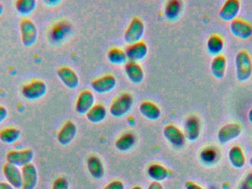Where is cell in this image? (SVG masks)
Wrapping results in <instances>:
<instances>
[{
    "instance_id": "277c9868",
    "label": "cell",
    "mask_w": 252,
    "mask_h": 189,
    "mask_svg": "<svg viewBox=\"0 0 252 189\" xmlns=\"http://www.w3.org/2000/svg\"><path fill=\"white\" fill-rule=\"evenodd\" d=\"M20 31L22 43L26 47H31L35 44L38 37V31L32 21L23 19L20 24Z\"/></svg>"
},
{
    "instance_id": "b9f144b4",
    "label": "cell",
    "mask_w": 252,
    "mask_h": 189,
    "mask_svg": "<svg viewBox=\"0 0 252 189\" xmlns=\"http://www.w3.org/2000/svg\"><path fill=\"white\" fill-rule=\"evenodd\" d=\"M3 10H4V6H3V4L0 2V15L2 13Z\"/></svg>"
},
{
    "instance_id": "e0dca14e",
    "label": "cell",
    "mask_w": 252,
    "mask_h": 189,
    "mask_svg": "<svg viewBox=\"0 0 252 189\" xmlns=\"http://www.w3.org/2000/svg\"><path fill=\"white\" fill-rule=\"evenodd\" d=\"M77 133V127L72 121H67L58 134V141L62 145L66 146L70 144Z\"/></svg>"
},
{
    "instance_id": "ac0fdd59",
    "label": "cell",
    "mask_w": 252,
    "mask_h": 189,
    "mask_svg": "<svg viewBox=\"0 0 252 189\" xmlns=\"http://www.w3.org/2000/svg\"><path fill=\"white\" fill-rule=\"evenodd\" d=\"M125 72L130 82L139 84L143 81L144 74L142 67L136 62H128L125 65Z\"/></svg>"
},
{
    "instance_id": "603a6c76",
    "label": "cell",
    "mask_w": 252,
    "mask_h": 189,
    "mask_svg": "<svg viewBox=\"0 0 252 189\" xmlns=\"http://www.w3.org/2000/svg\"><path fill=\"white\" fill-rule=\"evenodd\" d=\"M182 10V2L179 0H170L166 4L164 15L168 20L177 19Z\"/></svg>"
},
{
    "instance_id": "d590c367",
    "label": "cell",
    "mask_w": 252,
    "mask_h": 189,
    "mask_svg": "<svg viewBox=\"0 0 252 189\" xmlns=\"http://www.w3.org/2000/svg\"><path fill=\"white\" fill-rule=\"evenodd\" d=\"M7 117V111L4 107L0 106V123L4 121Z\"/></svg>"
},
{
    "instance_id": "60d3db41",
    "label": "cell",
    "mask_w": 252,
    "mask_h": 189,
    "mask_svg": "<svg viewBox=\"0 0 252 189\" xmlns=\"http://www.w3.org/2000/svg\"><path fill=\"white\" fill-rule=\"evenodd\" d=\"M248 118L250 123H251V124L252 125V108L250 110V111L249 112Z\"/></svg>"
},
{
    "instance_id": "ab89813d",
    "label": "cell",
    "mask_w": 252,
    "mask_h": 189,
    "mask_svg": "<svg viewBox=\"0 0 252 189\" xmlns=\"http://www.w3.org/2000/svg\"><path fill=\"white\" fill-rule=\"evenodd\" d=\"M61 1H57V0H50V1H45L46 4H50V5H56L57 4H59Z\"/></svg>"
},
{
    "instance_id": "1f68e13d",
    "label": "cell",
    "mask_w": 252,
    "mask_h": 189,
    "mask_svg": "<svg viewBox=\"0 0 252 189\" xmlns=\"http://www.w3.org/2000/svg\"><path fill=\"white\" fill-rule=\"evenodd\" d=\"M36 1L35 0H19L16 2V8L18 13L27 16L35 10Z\"/></svg>"
},
{
    "instance_id": "ee69618b",
    "label": "cell",
    "mask_w": 252,
    "mask_h": 189,
    "mask_svg": "<svg viewBox=\"0 0 252 189\" xmlns=\"http://www.w3.org/2000/svg\"><path fill=\"white\" fill-rule=\"evenodd\" d=\"M250 165H251V166H252V157H251V158H250Z\"/></svg>"
},
{
    "instance_id": "8fae6325",
    "label": "cell",
    "mask_w": 252,
    "mask_h": 189,
    "mask_svg": "<svg viewBox=\"0 0 252 189\" xmlns=\"http://www.w3.org/2000/svg\"><path fill=\"white\" fill-rule=\"evenodd\" d=\"M230 30L235 37L241 39H248L252 36L251 24L242 19H235L230 24Z\"/></svg>"
},
{
    "instance_id": "7c38bea8",
    "label": "cell",
    "mask_w": 252,
    "mask_h": 189,
    "mask_svg": "<svg viewBox=\"0 0 252 189\" xmlns=\"http://www.w3.org/2000/svg\"><path fill=\"white\" fill-rule=\"evenodd\" d=\"M3 173L8 184L13 188H22V174L18 167L10 163H6L3 168Z\"/></svg>"
},
{
    "instance_id": "f35d334b",
    "label": "cell",
    "mask_w": 252,
    "mask_h": 189,
    "mask_svg": "<svg viewBox=\"0 0 252 189\" xmlns=\"http://www.w3.org/2000/svg\"><path fill=\"white\" fill-rule=\"evenodd\" d=\"M13 187L7 183L0 182V189H13Z\"/></svg>"
},
{
    "instance_id": "836d02e7",
    "label": "cell",
    "mask_w": 252,
    "mask_h": 189,
    "mask_svg": "<svg viewBox=\"0 0 252 189\" xmlns=\"http://www.w3.org/2000/svg\"><path fill=\"white\" fill-rule=\"evenodd\" d=\"M53 189H69V183L65 178H58L53 184Z\"/></svg>"
},
{
    "instance_id": "9a60e30c",
    "label": "cell",
    "mask_w": 252,
    "mask_h": 189,
    "mask_svg": "<svg viewBox=\"0 0 252 189\" xmlns=\"http://www.w3.org/2000/svg\"><path fill=\"white\" fill-rule=\"evenodd\" d=\"M241 9L238 0H227L219 12V16L224 21H233L236 19Z\"/></svg>"
},
{
    "instance_id": "2e32d148",
    "label": "cell",
    "mask_w": 252,
    "mask_h": 189,
    "mask_svg": "<svg viewBox=\"0 0 252 189\" xmlns=\"http://www.w3.org/2000/svg\"><path fill=\"white\" fill-rule=\"evenodd\" d=\"M94 104V95L89 90H84L79 95L77 99L75 110L79 114H87L93 108Z\"/></svg>"
},
{
    "instance_id": "ffe728a7",
    "label": "cell",
    "mask_w": 252,
    "mask_h": 189,
    "mask_svg": "<svg viewBox=\"0 0 252 189\" xmlns=\"http://www.w3.org/2000/svg\"><path fill=\"white\" fill-rule=\"evenodd\" d=\"M139 112L144 117L151 120H158L161 116L159 107L151 101H146L141 103Z\"/></svg>"
},
{
    "instance_id": "83f0119b",
    "label": "cell",
    "mask_w": 252,
    "mask_h": 189,
    "mask_svg": "<svg viewBox=\"0 0 252 189\" xmlns=\"http://www.w3.org/2000/svg\"><path fill=\"white\" fill-rule=\"evenodd\" d=\"M136 143V138L131 133H126L115 142V147L119 151H126L130 150Z\"/></svg>"
},
{
    "instance_id": "4fadbf2b",
    "label": "cell",
    "mask_w": 252,
    "mask_h": 189,
    "mask_svg": "<svg viewBox=\"0 0 252 189\" xmlns=\"http://www.w3.org/2000/svg\"><path fill=\"white\" fill-rule=\"evenodd\" d=\"M127 59L130 62H136L142 60L148 53V47L143 41H138L134 44H129L125 51Z\"/></svg>"
},
{
    "instance_id": "5bb4252c",
    "label": "cell",
    "mask_w": 252,
    "mask_h": 189,
    "mask_svg": "<svg viewBox=\"0 0 252 189\" xmlns=\"http://www.w3.org/2000/svg\"><path fill=\"white\" fill-rule=\"evenodd\" d=\"M58 76L66 87L75 89L79 85V78L76 73L67 67H62L57 71Z\"/></svg>"
},
{
    "instance_id": "d6a6232c",
    "label": "cell",
    "mask_w": 252,
    "mask_h": 189,
    "mask_svg": "<svg viewBox=\"0 0 252 189\" xmlns=\"http://www.w3.org/2000/svg\"><path fill=\"white\" fill-rule=\"evenodd\" d=\"M216 151L213 150H211V149L204 150V151H202V153H201V158H202V160H204V161H212V160L216 158Z\"/></svg>"
},
{
    "instance_id": "52a82bcc",
    "label": "cell",
    "mask_w": 252,
    "mask_h": 189,
    "mask_svg": "<svg viewBox=\"0 0 252 189\" xmlns=\"http://www.w3.org/2000/svg\"><path fill=\"white\" fill-rule=\"evenodd\" d=\"M241 133V127L238 123H227L219 129L218 140L220 144H226L238 138Z\"/></svg>"
},
{
    "instance_id": "8992f818",
    "label": "cell",
    "mask_w": 252,
    "mask_h": 189,
    "mask_svg": "<svg viewBox=\"0 0 252 189\" xmlns=\"http://www.w3.org/2000/svg\"><path fill=\"white\" fill-rule=\"evenodd\" d=\"M33 157V151L31 150L12 151L7 154V161L16 167H24L31 163Z\"/></svg>"
},
{
    "instance_id": "3957f363",
    "label": "cell",
    "mask_w": 252,
    "mask_h": 189,
    "mask_svg": "<svg viewBox=\"0 0 252 189\" xmlns=\"http://www.w3.org/2000/svg\"><path fill=\"white\" fill-rule=\"evenodd\" d=\"M145 33V26L143 22L139 18H133L129 24L124 34V40L128 44L140 41Z\"/></svg>"
},
{
    "instance_id": "4316f807",
    "label": "cell",
    "mask_w": 252,
    "mask_h": 189,
    "mask_svg": "<svg viewBox=\"0 0 252 189\" xmlns=\"http://www.w3.org/2000/svg\"><path fill=\"white\" fill-rule=\"evenodd\" d=\"M207 47L210 54L219 56L224 47L223 38L219 35H212L207 40Z\"/></svg>"
},
{
    "instance_id": "7402d4cb",
    "label": "cell",
    "mask_w": 252,
    "mask_h": 189,
    "mask_svg": "<svg viewBox=\"0 0 252 189\" xmlns=\"http://www.w3.org/2000/svg\"><path fill=\"white\" fill-rule=\"evenodd\" d=\"M226 59L221 55L216 56L212 61L211 71L213 75L219 79H222L226 74Z\"/></svg>"
},
{
    "instance_id": "9c48e42d",
    "label": "cell",
    "mask_w": 252,
    "mask_h": 189,
    "mask_svg": "<svg viewBox=\"0 0 252 189\" xmlns=\"http://www.w3.org/2000/svg\"><path fill=\"white\" fill-rule=\"evenodd\" d=\"M22 189H35L38 184L36 168L32 163L22 167Z\"/></svg>"
},
{
    "instance_id": "f1b7e54d",
    "label": "cell",
    "mask_w": 252,
    "mask_h": 189,
    "mask_svg": "<svg viewBox=\"0 0 252 189\" xmlns=\"http://www.w3.org/2000/svg\"><path fill=\"white\" fill-rule=\"evenodd\" d=\"M21 132L15 128H7L0 132V140L4 144H11L18 141Z\"/></svg>"
},
{
    "instance_id": "30bf717a",
    "label": "cell",
    "mask_w": 252,
    "mask_h": 189,
    "mask_svg": "<svg viewBox=\"0 0 252 189\" xmlns=\"http://www.w3.org/2000/svg\"><path fill=\"white\" fill-rule=\"evenodd\" d=\"M117 80L113 76L106 75L92 81L91 87L96 93H109L116 87Z\"/></svg>"
},
{
    "instance_id": "6da1fadb",
    "label": "cell",
    "mask_w": 252,
    "mask_h": 189,
    "mask_svg": "<svg viewBox=\"0 0 252 189\" xmlns=\"http://www.w3.org/2000/svg\"><path fill=\"white\" fill-rule=\"evenodd\" d=\"M235 68L238 81L244 82L250 79L252 74L251 56L245 50L240 51L235 57Z\"/></svg>"
},
{
    "instance_id": "4dcf8cb0",
    "label": "cell",
    "mask_w": 252,
    "mask_h": 189,
    "mask_svg": "<svg viewBox=\"0 0 252 189\" xmlns=\"http://www.w3.org/2000/svg\"><path fill=\"white\" fill-rule=\"evenodd\" d=\"M71 28L66 22H61L53 28L52 37L56 41H62L69 35Z\"/></svg>"
},
{
    "instance_id": "7a4b0ae2",
    "label": "cell",
    "mask_w": 252,
    "mask_h": 189,
    "mask_svg": "<svg viewBox=\"0 0 252 189\" xmlns=\"http://www.w3.org/2000/svg\"><path fill=\"white\" fill-rule=\"evenodd\" d=\"M133 98L128 93L118 95L111 105L109 112L114 117H121L126 115L131 110Z\"/></svg>"
},
{
    "instance_id": "44dd1931",
    "label": "cell",
    "mask_w": 252,
    "mask_h": 189,
    "mask_svg": "<svg viewBox=\"0 0 252 189\" xmlns=\"http://www.w3.org/2000/svg\"><path fill=\"white\" fill-rule=\"evenodd\" d=\"M87 168L90 175L94 179L100 180L104 176L105 170L103 163L96 156L89 157L87 160Z\"/></svg>"
},
{
    "instance_id": "74e56055",
    "label": "cell",
    "mask_w": 252,
    "mask_h": 189,
    "mask_svg": "<svg viewBox=\"0 0 252 189\" xmlns=\"http://www.w3.org/2000/svg\"><path fill=\"white\" fill-rule=\"evenodd\" d=\"M148 189H163V187L158 182H154L148 187Z\"/></svg>"
},
{
    "instance_id": "f546056e",
    "label": "cell",
    "mask_w": 252,
    "mask_h": 189,
    "mask_svg": "<svg viewBox=\"0 0 252 189\" xmlns=\"http://www.w3.org/2000/svg\"><path fill=\"white\" fill-rule=\"evenodd\" d=\"M107 58L109 62L114 65H120L125 63L127 60V56L125 51L118 48V47H113L108 52Z\"/></svg>"
},
{
    "instance_id": "8d00e7d4",
    "label": "cell",
    "mask_w": 252,
    "mask_h": 189,
    "mask_svg": "<svg viewBox=\"0 0 252 189\" xmlns=\"http://www.w3.org/2000/svg\"><path fill=\"white\" fill-rule=\"evenodd\" d=\"M185 189H204L201 188L199 186L197 185L195 183L192 182V181H188L185 184Z\"/></svg>"
},
{
    "instance_id": "484cf974",
    "label": "cell",
    "mask_w": 252,
    "mask_h": 189,
    "mask_svg": "<svg viewBox=\"0 0 252 189\" xmlns=\"http://www.w3.org/2000/svg\"><path fill=\"white\" fill-rule=\"evenodd\" d=\"M229 159L231 164L236 169H241L245 166V155L239 147H233L231 148L229 151Z\"/></svg>"
},
{
    "instance_id": "cb8c5ba5",
    "label": "cell",
    "mask_w": 252,
    "mask_h": 189,
    "mask_svg": "<svg viewBox=\"0 0 252 189\" xmlns=\"http://www.w3.org/2000/svg\"><path fill=\"white\" fill-rule=\"evenodd\" d=\"M89 121L93 123H100L106 118L107 115V110L104 106L97 104L94 105L93 108L86 114Z\"/></svg>"
},
{
    "instance_id": "e575fe53",
    "label": "cell",
    "mask_w": 252,
    "mask_h": 189,
    "mask_svg": "<svg viewBox=\"0 0 252 189\" xmlns=\"http://www.w3.org/2000/svg\"><path fill=\"white\" fill-rule=\"evenodd\" d=\"M125 189V187H124V184L121 181H113V182L110 183V184H108L106 187H105L103 189Z\"/></svg>"
},
{
    "instance_id": "d4e9b609",
    "label": "cell",
    "mask_w": 252,
    "mask_h": 189,
    "mask_svg": "<svg viewBox=\"0 0 252 189\" xmlns=\"http://www.w3.org/2000/svg\"><path fill=\"white\" fill-rule=\"evenodd\" d=\"M148 175L155 182H160L168 178L170 172L161 165L153 164L148 167Z\"/></svg>"
},
{
    "instance_id": "d6986e66",
    "label": "cell",
    "mask_w": 252,
    "mask_h": 189,
    "mask_svg": "<svg viewBox=\"0 0 252 189\" xmlns=\"http://www.w3.org/2000/svg\"><path fill=\"white\" fill-rule=\"evenodd\" d=\"M185 136L189 141H195L200 135L201 126L198 117L191 116L188 117L185 124Z\"/></svg>"
},
{
    "instance_id": "7bdbcfd3",
    "label": "cell",
    "mask_w": 252,
    "mask_h": 189,
    "mask_svg": "<svg viewBox=\"0 0 252 189\" xmlns=\"http://www.w3.org/2000/svg\"><path fill=\"white\" fill-rule=\"evenodd\" d=\"M132 189H142L141 188V187H134V188H133Z\"/></svg>"
},
{
    "instance_id": "ba28073f",
    "label": "cell",
    "mask_w": 252,
    "mask_h": 189,
    "mask_svg": "<svg viewBox=\"0 0 252 189\" xmlns=\"http://www.w3.org/2000/svg\"><path fill=\"white\" fill-rule=\"evenodd\" d=\"M164 138L176 148H181L185 144V135L183 132L173 125H167L163 130Z\"/></svg>"
},
{
    "instance_id": "5b68a950",
    "label": "cell",
    "mask_w": 252,
    "mask_h": 189,
    "mask_svg": "<svg viewBox=\"0 0 252 189\" xmlns=\"http://www.w3.org/2000/svg\"><path fill=\"white\" fill-rule=\"evenodd\" d=\"M47 85L44 81H35L23 87L22 93L27 99L35 101L42 98L47 93Z\"/></svg>"
}]
</instances>
